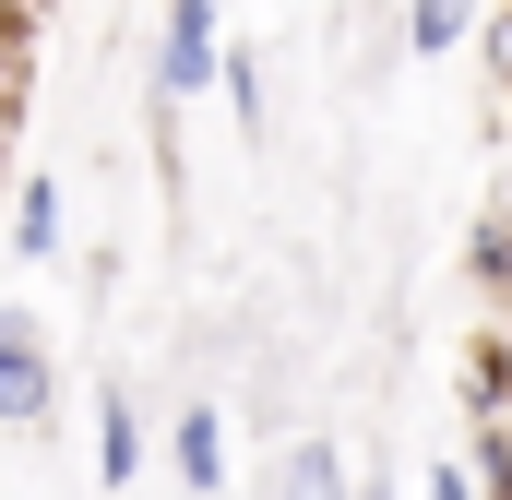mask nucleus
<instances>
[{
    "instance_id": "1",
    "label": "nucleus",
    "mask_w": 512,
    "mask_h": 500,
    "mask_svg": "<svg viewBox=\"0 0 512 500\" xmlns=\"http://www.w3.org/2000/svg\"><path fill=\"white\" fill-rule=\"evenodd\" d=\"M203 84H227V0H167L155 12V120H179Z\"/></svg>"
},
{
    "instance_id": "2",
    "label": "nucleus",
    "mask_w": 512,
    "mask_h": 500,
    "mask_svg": "<svg viewBox=\"0 0 512 500\" xmlns=\"http://www.w3.org/2000/svg\"><path fill=\"white\" fill-rule=\"evenodd\" d=\"M48 405H60V346H48V322L0 310V429H48Z\"/></svg>"
},
{
    "instance_id": "3",
    "label": "nucleus",
    "mask_w": 512,
    "mask_h": 500,
    "mask_svg": "<svg viewBox=\"0 0 512 500\" xmlns=\"http://www.w3.org/2000/svg\"><path fill=\"white\" fill-rule=\"evenodd\" d=\"M167 465H179L191 500L227 489V405H179V417H167Z\"/></svg>"
},
{
    "instance_id": "4",
    "label": "nucleus",
    "mask_w": 512,
    "mask_h": 500,
    "mask_svg": "<svg viewBox=\"0 0 512 500\" xmlns=\"http://www.w3.org/2000/svg\"><path fill=\"white\" fill-rule=\"evenodd\" d=\"M0 250H24V262H60V250H72V203H60L48 167L12 179V239H0Z\"/></svg>"
},
{
    "instance_id": "5",
    "label": "nucleus",
    "mask_w": 512,
    "mask_h": 500,
    "mask_svg": "<svg viewBox=\"0 0 512 500\" xmlns=\"http://www.w3.org/2000/svg\"><path fill=\"white\" fill-rule=\"evenodd\" d=\"M262 500H358V465H346L334 441H286L274 477H262Z\"/></svg>"
},
{
    "instance_id": "6",
    "label": "nucleus",
    "mask_w": 512,
    "mask_h": 500,
    "mask_svg": "<svg viewBox=\"0 0 512 500\" xmlns=\"http://www.w3.org/2000/svg\"><path fill=\"white\" fill-rule=\"evenodd\" d=\"M96 477H108V489H131V477H143V405H131V381H108V393H96Z\"/></svg>"
},
{
    "instance_id": "7",
    "label": "nucleus",
    "mask_w": 512,
    "mask_h": 500,
    "mask_svg": "<svg viewBox=\"0 0 512 500\" xmlns=\"http://www.w3.org/2000/svg\"><path fill=\"white\" fill-rule=\"evenodd\" d=\"M477 36V0H405V48L417 60H441V48H465Z\"/></svg>"
},
{
    "instance_id": "8",
    "label": "nucleus",
    "mask_w": 512,
    "mask_h": 500,
    "mask_svg": "<svg viewBox=\"0 0 512 500\" xmlns=\"http://www.w3.org/2000/svg\"><path fill=\"white\" fill-rule=\"evenodd\" d=\"M465 274H477V286L512 310V215H477V239H465Z\"/></svg>"
},
{
    "instance_id": "9",
    "label": "nucleus",
    "mask_w": 512,
    "mask_h": 500,
    "mask_svg": "<svg viewBox=\"0 0 512 500\" xmlns=\"http://www.w3.org/2000/svg\"><path fill=\"white\" fill-rule=\"evenodd\" d=\"M227 108H239V131H262V60L251 48H227Z\"/></svg>"
},
{
    "instance_id": "10",
    "label": "nucleus",
    "mask_w": 512,
    "mask_h": 500,
    "mask_svg": "<svg viewBox=\"0 0 512 500\" xmlns=\"http://www.w3.org/2000/svg\"><path fill=\"white\" fill-rule=\"evenodd\" d=\"M429 500H489V489H477L465 465H429Z\"/></svg>"
},
{
    "instance_id": "11",
    "label": "nucleus",
    "mask_w": 512,
    "mask_h": 500,
    "mask_svg": "<svg viewBox=\"0 0 512 500\" xmlns=\"http://www.w3.org/2000/svg\"><path fill=\"white\" fill-rule=\"evenodd\" d=\"M12 143H24V108H12V96H0V167H12Z\"/></svg>"
}]
</instances>
